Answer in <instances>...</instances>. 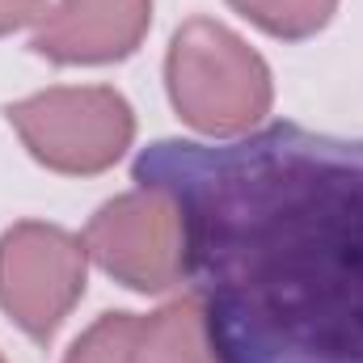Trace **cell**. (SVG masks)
<instances>
[{
	"label": "cell",
	"instance_id": "1",
	"mask_svg": "<svg viewBox=\"0 0 363 363\" xmlns=\"http://www.w3.org/2000/svg\"><path fill=\"white\" fill-rule=\"evenodd\" d=\"M131 174L182 203L224 363H363V140L271 123L157 140Z\"/></svg>",
	"mask_w": 363,
	"mask_h": 363
},
{
	"label": "cell",
	"instance_id": "2",
	"mask_svg": "<svg viewBox=\"0 0 363 363\" xmlns=\"http://www.w3.org/2000/svg\"><path fill=\"white\" fill-rule=\"evenodd\" d=\"M165 89L178 118L207 140H241L258 131L274 106L267 60L211 17H190L169 38Z\"/></svg>",
	"mask_w": 363,
	"mask_h": 363
},
{
	"label": "cell",
	"instance_id": "3",
	"mask_svg": "<svg viewBox=\"0 0 363 363\" xmlns=\"http://www.w3.org/2000/svg\"><path fill=\"white\" fill-rule=\"evenodd\" d=\"M4 114L38 165L72 178L106 174L135 140L131 101L110 85H55L13 101Z\"/></svg>",
	"mask_w": 363,
	"mask_h": 363
},
{
	"label": "cell",
	"instance_id": "4",
	"mask_svg": "<svg viewBox=\"0 0 363 363\" xmlns=\"http://www.w3.org/2000/svg\"><path fill=\"white\" fill-rule=\"evenodd\" d=\"M85 254L131 291L161 296L190 279V233L182 203L161 186L114 194L81 233Z\"/></svg>",
	"mask_w": 363,
	"mask_h": 363
},
{
	"label": "cell",
	"instance_id": "5",
	"mask_svg": "<svg viewBox=\"0 0 363 363\" xmlns=\"http://www.w3.org/2000/svg\"><path fill=\"white\" fill-rule=\"evenodd\" d=\"M89 283L85 241L47 220L0 233V308L34 338L51 342Z\"/></svg>",
	"mask_w": 363,
	"mask_h": 363
},
{
	"label": "cell",
	"instance_id": "6",
	"mask_svg": "<svg viewBox=\"0 0 363 363\" xmlns=\"http://www.w3.org/2000/svg\"><path fill=\"white\" fill-rule=\"evenodd\" d=\"M152 26V0H60L43 9L30 34V51L77 68L127 60Z\"/></svg>",
	"mask_w": 363,
	"mask_h": 363
},
{
	"label": "cell",
	"instance_id": "7",
	"mask_svg": "<svg viewBox=\"0 0 363 363\" xmlns=\"http://www.w3.org/2000/svg\"><path fill=\"white\" fill-rule=\"evenodd\" d=\"M131 363H224L203 296H178L135 321Z\"/></svg>",
	"mask_w": 363,
	"mask_h": 363
},
{
	"label": "cell",
	"instance_id": "8",
	"mask_svg": "<svg viewBox=\"0 0 363 363\" xmlns=\"http://www.w3.org/2000/svg\"><path fill=\"white\" fill-rule=\"evenodd\" d=\"M241 17H250L258 30H267L271 38L283 43H300L313 38L317 30L330 26L338 0H228Z\"/></svg>",
	"mask_w": 363,
	"mask_h": 363
},
{
	"label": "cell",
	"instance_id": "9",
	"mask_svg": "<svg viewBox=\"0 0 363 363\" xmlns=\"http://www.w3.org/2000/svg\"><path fill=\"white\" fill-rule=\"evenodd\" d=\"M135 313H101L89 330L72 342L64 363H131V338H135Z\"/></svg>",
	"mask_w": 363,
	"mask_h": 363
},
{
	"label": "cell",
	"instance_id": "10",
	"mask_svg": "<svg viewBox=\"0 0 363 363\" xmlns=\"http://www.w3.org/2000/svg\"><path fill=\"white\" fill-rule=\"evenodd\" d=\"M38 17H43V0H0V38L21 26H34Z\"/></svg>",
	"mask_w": 363,
	"mask_h": 363
},
{
	"label": "cell",
	"instance_id": "11",
	"mask_svg": "<svg viewBox=\"0 0 363 363\" xmlns=\"http://www.w3.org/2000/svg\"><path fill=\"white\" fill-rule=\"evenodd\" d=\"M0 363H4V355H0Z\"/></svg>",
	"mask_w": 363,
	"mask_h": 363
}]
</instances>
